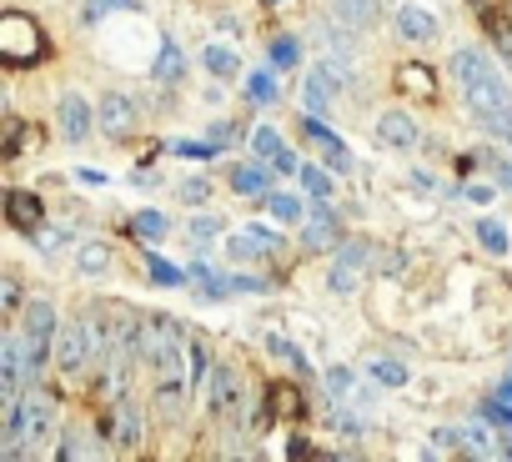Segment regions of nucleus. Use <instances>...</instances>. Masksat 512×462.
<instances>
[{"label": "nucleus", "mask_w": 512, "mask_h": 462, "mask_svg": "<svg viewBox=\"0 0 512 462\" xmlns=\"http://www.w3.org/2000/svg\"><path fill=\"white\" fill-rule=\"evenodd\" d=\"M452 76H457L467 106L482 116V126L512 141V91H507V81L487 66V56H482V51H457V56H452Z\"/></svg>", "instance_id": "obj_1"}, {"label": "nucleus", "mask_w": 512, "mask_h": 462, "mask_svg": "<svg viewBox=\"0 0 512 462\" xmlns=\"http://www.w3.org/2000/svg\"><path fill=\"white\" fill-rule=\"evenodd\" d=\"M56 422V407L46 397H21L6 407V442H0V457H26L31 442H46Z\"/></svg>", "instance_id": "obj_2"}, {"label": "nucleus", "mask_w": 512, "mask_h": 462, "mask_svg": "<svg viewBox=\"0 0 512 462\" xmlns=\"http://www.w3.org/2000/svg\"><path fill=\"white\" fill-rule=\"evenodd\" d=\"M31 377H36V362H31V347H26V337L21 332H11L6 342H0V402H21L26 397V387H31Z\"/></svg>", "instance_id": "obj_3"}, {"label": "nucleus", "mask_w": 512, "mask_h": 462, "mask_svg": "<svg viewBox=\"0 0 512 462\" xmlns=\"http://www.w3.org/2000/svg\"><path fill=\"white\" fill-rule=\"evenodd\" d=\"M91 357H96V322H61V332H56V367L66 372V377H76V372H86L91 367Z\"/></svg>", "instance_id": "obj_4"}, {"label": "nucleus", "mask_w": 512, "mask_h": 462, "mask_svg": "<svg viewBox=\"0 0 512 462\" xmlns=\"http://www.w3.org/2000/svg\"><path fill=\"white\" fill-rule=\"evenodd\" d=\"M56 332H61V322H56V307H51V302H26V312H21V337H26V347H31V362H36V372H41L46 352L56 347Z\"/></svg>", "instance_id": "obj_5"}, {"label": "nucleus", "mask_w": 512, "mask_h": 462, "mask_svg": "<svg viewBox=\"0 0 512 462\" xmlns=\"http://www.w3.org/2000/svg\"><path fill=\"white\" fill-rule=\"evenodd\" d=\"M141 357H146V362H151L161 377L181 367V342H176V327H171V317H151V322H146Z\"/></svg>", "instance_id": "obj_6"}, {"label": "nucleus", "mask_w": 512, "mask_h": 462, "mask_svg": "<svg viewBox=\"0 0 512 462\" xmlns=\"http://www.w3.org/2000/svg\"><path fill=\"white\" fill-rule=\"evenodd\" d=\"M0 36H6V61L11 66H26V61L41 56V46H26V41H46L26 16H6V21H0Z\"/></svg>", "instance_id": "obj_7"}, {"label": "nucleus", "mask_w": 512, "mask_h": 462, "mask_svg": "<svg viewBox=\"0 0 512 462\" xmlns=\"http://www.w3.org/2000/svg\"><path fill=\"white\" fill-rule=\"evenodd\" d=\"M56 121H61V136H66V141H86V136L96 131V121H101V116H96L76 91H66V96H61V106H56Z\"/></svg>", "instance_id": "obj_8"}, {"label": "nucleus", "mask_w": 512, "mask_h": 462, "mask_svg": "<svg viewBox=\"0 0 512 462\" xmlns=\"http://www.w3.org/2000/svg\"><path fill=\"white\" fill-rule=\"evenodd\" d=\"M362 272H367V247H347V252L332 262V272H327V287H332L337 297H347V292H357Z\"/></svg>", "instance_id": "obj_9"}, {"label": "nucleus", "mask_w": 512, "mask_h": 462, "mask_svg": "<svg viewBox=\"0 0 512 462\" xmlns=\"http://www.w3.org/2000/svg\"><path fill=\"white\" fill-rule=\"evenodd\" d=\"M96 116H101V131H106V136H116V141H121L131 126H136V106H131L121 91L101 96V111H96Z\"/></svg>", "instance_id": "obj_10"}, {"label": "nucleus", "mask_w": 512, "mask_h": 462, "mask_svg": "<svg viewBox=\"0 0 512 462\" xmlns=\"http://www.w3.org/2000/svg\"><path fill=\"white\" fill-rule=\"evenodd\" d=\"M236 372L231 367H216L211 372V387H206V402H211V412H221V417H231L236 407H241V397H236Z\"/></svg>", "instance_id": "obj_11"}, {"label": "nucleus", "mask_w": 512, "mask_h": 462, "mask_svg": "<svg viewBox=\"0 0 512 462\" xmlns=\"http://www.w3.org/2000/svg\"><path fill=\"white\" fill-rule=\"evenodd\" d=\"M397 36L412 41V46H427V41H437V21L427 11H417V6H402L397 11Z\"/></svg>", "instance_id": "obj_12"}, {"label": "nucleus", "mask_w": 512, "mask_h": 462, "mask_svg": "<svg viewBox=\"0 0 512 462\" xmlns=\"http://www.w3.org/2000/svg\"><path fill=\"white\" fill-rule=\"evenodd\" d=\"M377 136H382L387 146H397V151L417 146V126H412V116H407V111H387V116L377 121Z\"/></svg>", "instance_id": "obj_13"}, {"label": "nucleus", "mask_w": 512, "mask_h": 462, "mask_svg": "<svg viewBox=\"0 0 512 462\" xmlns=\"http://www.w3.org/2000/svg\"><path fill=\"white\" fill-rule=\"evenodd\" d=\"M6 216H11L16 226H26V231H41V201L26 196V191H11V196H6Z\"/></svg>", "instance_id": "obj_14"}, {"label": "nucleus", "mask_w": 512, "mask_h": 462, "mask_svg": "<svg viewBox=\"0 0 512 462\" xmlns=\"http://www.w3.org/2000/svg\"><path fill=\"white\" fill-rule=\"evenodd\" d=\"M307 131H312V141H317V146L332 156V166H337V171H352V151L337 141V131H327L322 121H307Z\"/></svg>", "instance_id": "obj_15"}, {"label": "nucleus", "mask_w": 512, "mask_h": 462, "mask_svg": "<svg viewBox=\"0 0 512 462\" xmlns=\"http://www.w3.org/2000/svg\"><path fill=\"white\" fill-rule=\"evenodd\" d=\"M116 442H121V447H136V442H141V412H136L131 397L116 402Z\"/></svg>", "instance_id": "obj_16"}, {"label": "nucleus", "mask_w": 512, "mask_h": 462, "mask_svg": "<svg viewBox=\"0 0 512 462\" xmlns=\"http://www.w3.org/2000/svg\"><path fill=\"white\" fill-rule=\"evenodd\" d=\"M156 76H161L166 86H176V81L186 76V61H181L176 41H161V56H156Z\"/></svg>", "instance_id": "obj_17"}, {"label": "nucleus", "mask_w": 512, "mask_h": 462, "mask_svg": "<svg viewBox=\"0 0 512 462\" xmlns=\"http://www.w3.org/2000/svg\"><path fill=\"white\" fill-rule=\"evenodd\" d=\"M231 186H236L241 196H267V171H262V166H236V171H231Z\"/></svg>", "instance_id": "obj_18"}, {"label": "nucleus", "mask_w": 512, "mask_h": 462, "mask_svg": "<svg viewBox=\"0 0 512 462\" xmlns=\"http://www.w3.org/2000/svg\"><path fill=\"white\" fill-rule=\"evenodd\" d=\"M312 252H322V247H337V221L332 216H322V221H307V237H302Z\"/></svg>", "instance_id": "obj_19"}, {"label": "nucleus", "mask_w": 512, "mask_h": 462, "mask_svg": "<svg viewBox=\"0 0 512 462\" xmlns=\"http://www.w3.org/2000/svg\"><path fill=\"white\" fill-rule=\"evenodd\" d=\"M267 206H272L277 221H302V201L287 196V191H267Z\"/></svg>", "instance_id": "obj_20"}, {"label": "nucleus", "mask_w": 512, "mask_h": 462, "mask_svg": "<svg viewBox=\"0 0 512 462\" xmlns=\"http://www.w3.org/2000/svg\"><path fill=\"white\" fill-rule=\"evenodd\" d=\"M251 146H256V156H267V166H272V161L287 151V146H282V136H277L272 126H262V131H256V136H251Z\"/></svg>", "instance_id": "obj_21"}, {"label": "nucleus", "mask_w": 512, "mask_h": 462, "mask_svg": "<svg viewBox=\"0 0 512 462\" xmlns=\"http://www.w3.org/2000/svg\"><path fill=\"white\" fill-rule=\"evenodd\" d=\"M302 186H307L312 196H322V201H332V191H337V186H332V176H327L322 166H302Z\"/></svg>", "instance_id": "obj_22"}, {"label": "nucleus", "mask_w": 512, "mask_h": 462, "mask_svg": "<svg viewBox=\"0 0 512 462\" xmlns=\"http://www.w3.org/2000/svg\"><path fill=\"white\" fill-rule=\"evenodd\" d=\"M367 372H372L382 387H407V367H402V362H367Z\"/></svg>", "instance_id": "obj_23"}, {"label": "nucleus", "mask_w": 512, "mask_h": 462, "mask_svg": "<svg viewBox=\"0 0 512 462\" xmlns=\"http://www.w3.org/2000/svg\"><path fill=\"white\" fill-rule=\"evenodd\" d=\"M342 16L352 26H372L377 21V0H342Z\"/></svg>", "instance_id": "obj_24"}, {"label": "nucleus", "mask_w": 512, "mask_h": 462, "mask_svg": "<svg viewBox=\"0 0 512 462\" xmlns=\"http://www.w3.org/2000/svg\"><path fill=\"white\" fill-rule=\"evenodd\" d=\"M477 242H482L492 257H502V252H507V231H502L497 221H482V226H477Z\"/></svg>", "instance_id": "obj_25"}, {"label": "nucleus", "mask_w": 512, "mask_h": 462, "mask_svg": "<svg viewBox=\"0 0 512 462\" xmlns=\"http://www.w3.org/2000/svg\"><path fill=\"white\" fill-rule=\"evenodd\" d=\"M131 231H136V237H161L166 216H161V211H136V216H131Z\"/></svg>", "instance_id": "obj_26"}, {"label": "nucleus", "mask_w": 512, "mask_h": 462, "mask_svg": "<svg viewBox=\"0 0 512 462\" xmlns=\"http://www.w3.org/2000/svg\"><path fill=\"white\" fill-rule=\"evenodd\" d=\"M186 357H191V387L201 392V382H211V357H206V347H186Z\"/></svg>", "instance_id": "obj_27"}, {"label": "nucleus", "mask_w": 512, "mask_h": 462, "mask_svg": "<svg viewBox=\"0 0 512 462\" xmlns=\"http://www.w3.org/2000/svg\"><path fill=\"white\" fill-rule=\"evenodd\" d=\"M106 267H111V252L101 242H86L81 247V272H106Z\"/></svg>", "instance_id": "obj_28"}, {"label": "nucleus", "mask_w": 512, "mask_h": 462, "mask_svg": "<svg viewBox=\"0 0 512 462\" xmlns=\"http://www.w3.org/2000/svg\"><path fill=\"white\" fill-rule=\"evenodd\" d=\"M201 61H206V71H216V76H231V71H236V56H231V51H221V46H211Z\"/></svg>", "instance_id": "obj_29"}, {"label": "nucleus", "mask_w": 512, "mask_h": 462, "mask_svg": "<svg viewBox=\"0 0 512 462\" xmlns=\"http://www.w3.org/2000/svg\"><path fill=\"white\" fill-rule=\"evenodd\" d=\"M487 31H492V41H497V51H502V56H512V21H502V16H492V21H487Z\"/></svg>", "instance_id": "obj_30"}, {"label": "nucleus", "mask_w": 512, "mask_h": 462, "mask_svg": "<svg viewBox=\"0 0 512 462\" xmlns=\"http://www.w3.org/2000/svg\"><path fill=\"white\" fill-rule=\"evenodd\" d=\"M297 56H302V51H297V41H292V36L272 41V61H277V66H297Z\"/></svg>", "instance_id": "obj_31"}, {"label": "nucleus", "mask_w": 512, "mask_h": 462, "mask_svg": "<svg viewBox=\"0 0 512 462\" xmlns=\"http://www.w3.org/2000/svg\"><path fill=\"white\" fill-rule=\"evenodd\" d=\"M402 81H407L417 96H427V101H432V76H427L422 66H407V71H402Z\"/></svg>", "instance_id": "obj_32"}, {"label": "nucleus", "mask_w": 512, "mask_h": 462, "mask_svg": "<svg viewBox=\"0 0 512 462\" xmlns=\"http://www.w3.org/2000/svg\"><path fill=\"white\" fill-rule=\"evenodd\" d=\"M151 277H156L161 287H181V272H176L171 262H161V257H151Z\"/></svg>", "instance_id": "obj_33"}, {"label": "nucleus", "mask_w": 512, "mask_h": 462, "mask_svg": "<svg viewBox=\"0 0 512 462\" xmlns=\"http://www.w3.org/2000/svg\"><path fill=\"white\" fill-rule=\"evenodd\" d=\"M246 91H251L256 101H272V96H277V86H272V76H262V71H256V76L246 81Z\"/></svg>", "instance_id": "obj_34"}, {"label": "nucleus", "mask_w": 512, "mask_h": 462, "mask_svg": "<svg viewBox=\"0 0 512 462\" xmlns=\"http://www.w3.org/2000/svg\"><path fill=\"white\" fill-rule=\"evenodd\" d=\"M246 237H251V247H256V252H277V237H272L267 226H246Z\"/></svg>", "instance_id": "obj_35"}, {"label": "nucleus", "mask_w": 512, "mask_h": 462, "mask_svg": "<svg viewBox=\"0 0 512 462\" xmlns=\"http://www.w3.org/2000/svg\"><path fill=\"white\" fill-rule=\"evenodd\" d=\"M21 277H6V317H21Z\"/></svg>", "instance_id": "obj_36"}, {"label": "nucleus", "mask_w": 512, "mask_h": 462, "mask_svg": "<svg viewBox=\"0 0 512 462\" xmlns=\"http://www.w3.org/2000/svg\"><path fill=\"white\" fill-rule=\"evenodd\" d=\"M116 6H131V0H91V6L81 11V21H96V16H106V11H116Z\"/></svg>", "instance_id": "obj_37"}, {"label": "nucleus", "mask_w": 512, "mask_h": 462, "mask_svg": "<svg viewBox=\"0 0 512 462\" xmlns=\"http://www.w3.org/2000/svg\"><path fill=\"white\" fill-rule=\"evenodd\" d=\"M216 231H221V221L216 216H201V221H191V237L201 242V237H216Z\"/></svg>", "instance_id": "obj_38"}, {"label": "nucleus", "mask_w": 512, "mask_h": 462, "mask_svg": "<svg viewBox=\"0 0 512 462\" xmlns=\"http://www.w3.org/2000/svg\"><path fill=\"white\" fill-rule=\"evenodd\" d=\"M272 171H282V176H287V171H302V161H297L292 151H282V156L272 161Z\"/></svg>", "instance_id": "obj_39"}, {"label": "nucleus", "mask_w": 512, "mask_h": 462, "mask_svg": "<svg viewBox=\"0 0 512 462\" xmlns=\"http://www.w3.org/2000/svg\"><path fill=\"white\" fill-rule=\"evenodd\" d=\"M61 457H66V462H71V457H86V442H81V437H66V442H61Z\"/></svg>", "instance_id": "obj_40"}, {"label": "nucleus", "mask_w": 512, "mask_h": 462, "mask_svg": "<svg viewBox=\"0 0 512 462\" xmlns=\"http://www.w3.org/2000/svg\"><path fill=\"white\" fill-rule=\"evenodd\" d=\"M181 196H186V201H206V181H186Z\"/></svg>", "instance_id": "obj_41"}, {"label": "nucleus", "mask_w": 512, "mask_h": 462, "mask_svg": "<svg viewBox=\"0 0 512 462\" xmlns=\"http://www.w3.org/2000/svg\"><path fill=\"white\" fill-rule=\"evenodd\" d=\"M327 382H332V392H347V387H352V372H342V367H337Z\"/></svg>", "instance_id": "obj_42"}, {"label": "nucleus", "mask_w": 512, "mask_h": 462, "mask_svg": "<svg viewBox=\"0 0 512 462\" xmlns=\"http://www.w3.org/2000/svg\"><path fill=\"white\" fill-rule=\"evenodd\" d=\"M497 181H502V186L512 191V161H497Z\"/></svg>", "instance_id": "obj_43"}]
</instances>
